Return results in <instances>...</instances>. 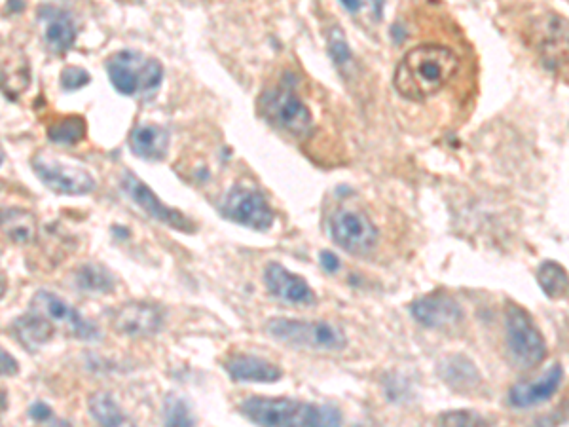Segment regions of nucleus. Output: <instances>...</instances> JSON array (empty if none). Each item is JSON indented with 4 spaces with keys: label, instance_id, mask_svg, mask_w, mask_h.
Returning <instances> with one entry per match:
<instances>
[{
    "label": "nucleus",
    "instance_id": "1a4fd4ad",
    "mask_svg": "<svg viewBox=\"0 0 569 427\" xmlns=\"http://www.w3.org/2000/svg\"><path fill=\"white\" fill-rule=\"evenodd\" d=\"M33 169L38 179L57 194L82 196L95 190V179L88 169L54 156L37 154L33 158Z\"/></svg>",
    "mask_w": 569,
    "mask_h": 427
},
{
    "label": "nucleus",
    "instance_id": "9b49d317",
    "mask_svg": "<svg viewBox=\"0 0 569 427\" xmlns=\"http://www.w3.org/2000/svg\"><path fill=\"white\" fill-rule=\"evenodd\" d=\"M410 314L422 327L433 331H452L465 317L458 300L444 291L414 300L410 304Z\"/></svg>",
    "mask_w": 569,
    "mask_h": 427
},
{
    "label": "nucleus",
    "instance_id": "b1692460",
    "mask_svg": "<svg viewBox=\"0 0 569 427\" xmlns=\"http://www.w3.org/2000/svg\"><path fill=\"white\" fill-rule=\"evenodd\" d=\"M86 130L82 116H63L48 126V139L57 145H76L86 137Z\"/></svg>",
    "mask_w": 569,
    "mask_h": 427
},
{
    "label": "nucleus",
    "instance_id": "f3484780",
    "mask_svg": "<svg viewBox=\"0 0 569 427\" xmlns=\"http://www.w3.org/2000/svg\"><path fill=\"white\" fill-rule=\"evenodd\" d=\"M442 380L459 393L471 395L482 388V374L477 365L465 355H448L439 363Z\"/></svg>",
    "mask_w": 569,
    "mask_h": 427
},
{
    "label": "nucleus",
    "instance_id": "2eb2a0df",
    "mask_svg": "<svg viewBox=\"0 0 569 427\" xmlns=\"http://www.w3.org/2000/svg\"><path fill=\"white\" fill-rule=\"evenodd\" d=\"M564 382V369L560 363H554L549 371L543 372L533 382H518L509 390L507 401L513 409L526 410L547 403L556 395Z\"/></svg>",
    "mask_w": 569,
    "mask_h": 427
},
{
    "label": "nucleus",
    "instance_id": "0eeeda50",
    "mask_svg": "<svg viewBox=\"0 0 569 427\" xmlns=\"http://www.w3.org/2000/svg\"><path fill=\"white\" fill-rule=\"evenodd\" d=\"M219 209L224 219L257 232H266L276 223V213L272 205L251 186H232Z\"/></svg>",
    "mask_w": 569,
    "mask_h": 427
},
{
    "label": "nucleus",
    "instance_id": "5701e85b",
    "mask_svg": "<svg viewBox=\"0 0 569 427\" xmlns=\"http://www.w3.org/2000/svg\"><path fill=\"white\" fill-rule=\"evenodd\" d=\"M76 285L84 293L107 295L114 291V278L101 264H84L76 272Z\"/></svg>",
    "mask_w": 569,
    "mask_h": 427
},
{
    "label": "nucleus",
    "instance_id": "7c9ffc66",
    "mask_svg": "<svg viewBox=\"0 0 569 427\" xmlns=\"http://www.w3.org/2000/svg\"><path fill=\"white\" fill-rule=\"evenodd\" d=\"M319 262H321V266H323V270L327 274H336L340 270V259L332 251H327V249L319 253Z\"/></svg>",
    "mask_w": 569,
    "mask_h": 427
},
{
    "label": "nucleus",
    "instance_id": "9d476101",
    "mask_svg": "<svg viewBox=\"0 0 569 427\" xmlns=\"http://www.w3.org/2000/svg\"><path fill=\"white\" fill-rule=\"evenodd\" d=\"M122 188L131 198V202L139 205L148 217L166 224L173 230L186 232V234H192L196 230V224L192 223L179 209H173V207L164 204L137 175L126 171L124 179H122Z\"/></svg>",
    "mask_w": 569,
    "mask_h": 427
},
{
    "label": "nucleus",
    "instance_id": "f03ea898",
    "mask_svg": "<svg viewBox=\"0 0 569 427\" xmlns=\"http://www.w3.org/2000/svg\"><path fill=\"white\" fill-rule=\"evenodd\" d=\"M243 418L258 426L331 427L342 424L340 410L285 397H249L241 403Z\"/></svg>",
    "mask_w": 569,
    "mask_h": 427
},
{
    "label": "nucleus",
    "instance_id": "c9c22d12",
    "mask_svg": "<svg viewBox=\"0 0 569 427\" xmlns=\"http://www.w3.org/2000/svg\"><path fill=\"white\" fill-rule=\"evenodd\" d=\"M0 162H2V149H0Z\"/></svg>",
    "mask_w": 569,
    "mask_h": 427
},
{
    "label": "nucleus",
    "instance_id": "6ab92c4d",
    "mask_svg": "<svg viewBox=\"0 0 569 427\" xmlns=\"http://www.w3.org/2000/svg\"><path fill=\"white\" fill-rule=\"evenodd\" d=\"M129 147L147 162H160L169 150V131L158 124H141L131 131Z\"/></svg>",
    "mask_w": 569,
    "mask_h": 427
},
{
    "label": "nucleus",
    "instance_id": "20e7f679",
    "mask_svg": "<svg viewBox=\"0 0 569 427\" xmlns=\"http://www.w3.org/2000/svg\"><path fill=\"white\" fill-rule=\"evenodd\" d=\"M507 352L516 369L532 371L547 359V342L535 325L532 314L518 302L505 306Z\"/></svg>",
    "mask_w": 569,
    "mask_h": 427
},
{
    "label": "nucleus",
    "instance_id": "a211bd4d",
    "mask_svg": "<svg viewBox=\"0 0 569 427\" xmlns=\"http://www.w3.org/2000/svg\"><path fill=\"white\" fill-rule=\"evenodd\" d=\"M38 16L46 25L44 38L54 52L65 54L67 50L73 48L74 40H76V25L67 12L54 8V6H42L38 10Z\"/></svg>",
    "mask_w": 569,
    "mask_h": 427
},
{
    "label": "nucleus",
    "instance_id": "39448f33",
    "mask_svg": "<svg viewBox=\"0 0 569 427\" xmlns=\"http://www.w3.org/2000/svg\"><path fill=\"white\" fill-rule=\"evenodd\" d=\"M107 71L112 86L124 95L150 97L164 82L162 63L135 50H122L109 57Z\"/></svg>",
    "mask_w": 569,
    "mask_h": 427
},
{
    "label": "nucleus",
    "instance_id": "393cba45",
    "mask_svg": "<svg viewBox=\"0 0 569 427\" xmlns=\"http://www.w3.org/2000/svg\"><path fill=\"white\" fill-rule=\"evenodd\" d=\"M88 407L93 420L103 426H122L126 422V416L109 393H93L88 399Z\"/></svg>",
    "mask_w": 569,
    "mask_h": 427
},
{
    "label": "nucleus",
    "instance_id": "bb28decb",
    "mask_svg": "<svg viewBox=\"0 0 569 427\" xmlns=\"http://www.w3.org/2000/svg\"><path fill=\"white\" fill-rule=\"evenodd\" d=\"M329 54L336 67H348L351 63V50H349L348 40L340 29H332L329 35Z\"/></svg>",
    "mask_w": 569,
    "mask_h": 427
},
{
    "label": "nucleus",
    "instance_id": "cd10ccee",
    "mask_svg": "<svg viewBox=\"0 0 569 427\" xmlns=\"http://www.w3.org/2000/svg\"><path fill=\"white\" fill-rule=\"evenodd\" d=\"M442 426H486V420L473 410H450L439 416Z\"/></svg>",
    "mask_w": 569,
    "mask_h": 427
},
{
    "label": "nucleus",
    "instance_id": "f8f14e48",
    "mask_svg": "<svg viewBox=\"0 0 569 427\" xmlns=\"http://www.w3.org/2000/svg\"><path fill=\"white\" fill-rule=\"evenodd\" d=\"M31 310H35L38 314H42L56 323H61L71 335L80 338V340H88V342H95L101 338V333L97 329V325L88 321L86 317H82L80 312H76L71 308L65 300L48 293V291H40L33 298Z\"/></svg>",
    "mask_w": 569,
    "mask_h": 427
},
{
    "label": "nucleus",
    "instance_id": "c85d7f7f",
    "mask_svg": "<svg viewBox=\"0 0 569 427\" xmlns=\"http://www.w3.org/2000/svg\"><path fill=\"white\" fill-rule=\"evenodd\" d=\"M90 75L80 69V67H67L63 73H61V88L65 92H74V90H80L84 86L90 84Z\"/></svg>",
    "mask_w": 569,
    "mask_h": 427
},
{
    "label": "nucleus",
    "instance_id": "4468645a",
    "mask_svg": "<svg viewBox=\"0 0 569 427\" xmlns=\"http://www.w3.org/2000/svg\"><path fill=\"white\" fill-rule=\"evenodd\" d=\"M264 285L272 297L289 306H313L315 293L310 283L279 262H268L264 268Z\"/></svg>",
    "mask_w": 569,
    "mask_h": 427
},
{
    "label": "nucleus",
    "instance_id": "473e14b6",
    "mask_svg": "<svg viewBox=\"0 0 569 427\" xmlns=\"http://www.w3.org/2000/svg\"><path fill=\"white\" fill-rule=\"evenodd\" d=\"M370 4V10L374 14V18L382 19V14H384V6H386V0H367Z\"/></svg>",
    "mask_w": 569,
    "mask_h": 427
},
{
    "label": "nucleus",
    "instance_id": "4be33fe9",
    "mask_svg": "<svg viewBox=\"0 0 569 427\" xmlns=\"http://www.w3.org/2000/svg\"><path fill=\"white\" fill-rule=\"evenodd\" d=\"M535 278L543 293L552 300H560L568 295V272L562 264L554 260L541 262L535 272Z\"/></svg>",
    "mask_w": 569,
    "mask_h": 427
},
{
    "label": "nucleus",
    "instance_id": "423d86ee",
    "mask_svg": "<svg viewBox=\"0 0 569 427\" xmlns=\"http://www.w3.org/2000/svg\"><path fill=\"white\" fill-rule=\"evenodd\" d=\"M260 116L276 130L304 139L313 128L312 112L291 88H270L258 99Z\"/></svg>",
    "mask_w": 569,
    "mask_h": 427
},
{
    "label": "nucleus",
    "instance_id": "7ed1b4c3",
    "mask_svg": "<svg viewBox=\"0 0 569 427\" xmlns=\"http://www.w3.org/2000/svg\"><path fill=\"white\" fill-rule=\"evenodd\" d=\"M266 333L300 352L338 353L348 346L346 333L329 321L274 317L266 323Z\"/></svg>",
    "mask_w": 569,
    "mask_h": 427
},
{
    "label": "nucleus",
    "instance_id": "6e6552de",
    "mask_svg": "<svg viewBox=\"0 0 569 427\" xmlns=\"http://www.w3.org/2000/svg\"><path fill=\"white\" fill-rule=\"evenodd\" d=\"M329 236L340 249L357 257L370 255L378 245L376 224L365 213L353 209H338L332 213Z\"/></svg>",
    "mask_w": 569,
    "mask_h": 427
},
{
    "label": "nucleus",
    "instance_id": "dca6fc26",
    "mask_svg": "<svg viewBox=\"0 0 569 427\" xmlns=\"http://www.w3.org/2000/svg\"><path fill=\"white\" fill-rule=\"evenodd\" d=\"M224 371L234 382L243 384H276L283 378L281 367L258 355L234 353L224 361Z\"/></svg>",
    "mask_w": 569,
    "mask_h": 427
},
{
    "label": "nucleus",
    "instance_id": "f257e3e1",
    "mask_svg": "<svg viewBox=\"0 0 569 427\" xmlns=\"http://www.w3.org/2000/svg\"><path fill=\"white\" fill-rule=\"evenodd\" d=\"M458 71V57L441 44H420L406 52L395 71V90L408 101H425L442 92Z\"/></svg>",
    "mask_w": 569,
    "mask_h": 427
},
{
    "label": "nucleus",
    "instance_id": "c756f323",
    "mask_svg": "<svg viewBox=\"0 0 569 427\" xmlns=\"http://www.w3.org/2000/svg\"><path fill=\"white\" fill-rule=\"evenodd\" d=\"M18 372V361H16L10 353L6 352V350L0 348V376H14V374H18Z\"/></svg>",
    "mask_w": 569,
    "mask_h": 427
},
{
    "label": "nucleus",
    "instance_id": "ddd939ff",
    "mask_svg": "<svg viewBox=\"0 0 569 427\" xmlns=\"http://www.w3.org/2000/svg\"><path fill=\"white\" fill-rule=\"evenodd\" d=\"M112 327L116 333L129 338L154 336L164 325V312L156 304L128 302L112 312Z\"/></svg>",
    "mask_w": 569,
    "mask_h": 427
},
{
    "label": "nucleus",
    "instance_id": "72a5a7b5",
    "mask_svg": "<svg viewBox=\"0 0 569 427\" xmlns=\"http://www.w3.org/2000/svg\"><path fill=\"white\" fill-rule=\"evenodd\" d=\"M340 2L351 14H357L361 10V6H363V0H340Z\"/></svg>",
    "mask_w": 569,
    "mask_h": 427
},
{
    "label": "nucleus",
    "instance_id": "aec40b11",
    "mask_svg": "<svg viewBox=\"0 0 569 427\" xmlns=\"http://www.w3.org/2000/svg\"><path fill=\"white\" fill-rule=\"evenodd\" d=\"M0 230L8 240L19 245H27L37 240L38 223L35 215L27 209L19 207H2L0 209Z\"/></svg>",
    "mask_w": 569,
    "mask_h": 427
},
{
    "label": "nucleus",
    "instance_id": "2f4dec72",
    "mask_svg": "<svg viewBox=\"0 0 569 427\" xmlns=\"http://www.w3.org/2000/svg\"><path fill=\"white\" fill-rule=\"evenodd\" d=\"M29 416L35 420V422H46L52 418V409L44 403H35L31 409H29Z\"/></svg>",
    "mask_w": 569,
    "mask_h": 427
},
{
    "label": "nucleus",
    "instance_id": "412c9836",
    "mask_svg": "<svg viewBox=\"0 0 569 427\" xmlns=\"http://www.w3.org/2000/svg\"><path fill=\"white\" fill-rule=\"evenodd\" d=\"M14 333L18 336L19 342L31 352H35L38 346L46 344L52 335H54V329H52V323L50 319L38 314L35 310H31V314L27 316H21L14 321Z\"/></svg>",
    "mask_w": 569,
    "mask_h": 427
},
{
    "label": "nucleus",
    "instance_id": "f704fd0d",
    "mask_svg": "<svg viewBox=\"0 0 569 427\" xmlns=\"http://www.w3.org/2000/svg\"><path fill=\"white\" fill-rule=\"evenodd\" d=\"M6 289H8V281L0 274V298L6 295Z\"/></svg>",
    "mask_w": 569,
    "mask_h": 427
},
{
    "label": "nucleus",
    "instance_id": "a878e982",
    "mask_svg": "<svg viewBox=\"0 0 569 427\" xmlns=\"http://www.w3.org/2000/svg\"><path fill=\"white\" fill-rule=\"evenodd\" d=\"M164 420L167 426H194V418L190 416L188 405L179 397H169L166 401Z\"/></svg>",
    "mask_w": 569,
    "mask_h": 427
}]
</instances>
